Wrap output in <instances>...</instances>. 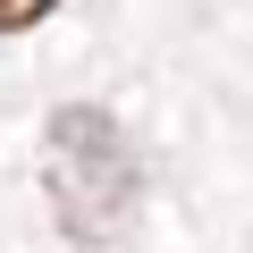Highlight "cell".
<instances>
[{"instance_id": "cell-1", "label": "cell", "mask_w": 253, "mask_h": 253, "mask_svg": "<svg viewBox=\"0 0 253 253\" xmlns=\"http://www.w3.org/2000/svg\"><path fill=\"white\" fill-rule=\"evenodd\" d=\"M135 194H144V169H135V152H126L118 118L68 101L51 118V203H59V228L84 236V245H101V236L126 228Z\"/></svg>"}, {"instance_id": "cell-2", "label": "cell", "mask_w": 253, "mask_h": 253, "mask_svg": "<svg viewBox=\"0 0 253 253\" xmlns=\"http://www.w3.org/2000/svg\"><path fill=\"white\" fill-rule=\"evenodd\" d=\"M59 9V0H0V34H26V26H42Z\"/></svg>"}]
</instances>
